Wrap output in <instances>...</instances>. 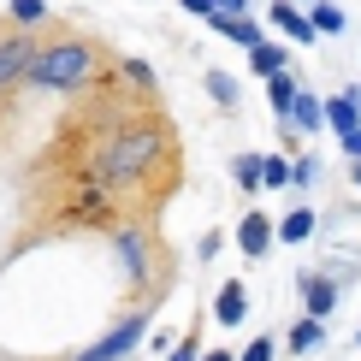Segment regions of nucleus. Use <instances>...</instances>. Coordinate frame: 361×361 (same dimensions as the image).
<instances>
[{"label": "nucleus", "instance_id": "nucleus-1", "mask_svg": "<svg viewBox=\"0 0 361 361\" xmlns=\"http://www.w3.org/2000/svg\"><path fill=\"white\" fill-rule=\"evenodd\" d=\"M89 78H95V48H89V42H54V48H36V54H30V71H24V83L59 89V95L83 89Z\"/></svg>", "mask_w": 361, "mask_h": 361}, {"label": "nucleus", "instance_id": "nucleus-2", "mask_svg": "<svg viewBox=\"0 0 361 361\" xmlns=\"http://www.w3.org/2000/svg\"><path fill=\"white\" fill-rule=\"evenodd\" d=\"M154 160H160V130L154 125H125L107 142V154H101V178L107 184H125V178H142Z\"/></svg>", "mask_w": 361, "mask_h": 361}, {"label": "nucleus", "instance_id": "nucleus-3", "mask_svg": "<svg viewBox=\"0 0 361 361\" xmlns=\"http://www.w3.org/2000/svg\"><path fill=\"white\" fill-rule=\"evenodd\" d=\"M267 18H273V30L284 42H296V48H308L314 36H320V30L308 24V6H296V0H273V12H267Z\"/></svg>", "mask_w": 361, "mask_h": 361}, {"label": "nucleus", "instance_id": "nucleus-4", "mask_svg": "<svg viewBox=\"0 0 361 361\" xmlns=\"http://www.w3.org/2000/svg\"><path fill=\"white\" fill-rule=\"evenodd\" d=\"M137 343H142V320H125V326H113V332L101 338V343H89L78 361H118V355L137 350Z\"/></svg>", "mask_w": 361, "mask_h": 361}, {"label": "nucleus", "instance_id": "nucleus-5", "mask_svg": "<svg viewBox=\"0 0 361 361\" xmlns=\"http://www.w3.org/2000/svg\"><path fill=\"white\" fill-rule=\"evenodd\" d=\"M30 54H36V42H30V36H6V42H0V95H6L12 83H24Z\"/></svg>", "mask_w": 361, "mask_h": 361}, {"label": "nucleus", "instance_id": "nucleus-6", "mask_svg": "<svg viewBox=\"0 0 361 361\" xmlns=\"http://www.w3.org/2000/svg\"><path fill=\"white\" fill-rule=\"evenodd\" d=\"M320 113H326V125L338 130H355L361 125V89H343V95H332V101H320Z\"/></svg>", "mask_w": 361, "mask_h": 361}, {"label": "nucleus", "instance_id": "nucleus-7", "mask_svg": "<svg viewBox=\"0 0 361 361\" xmlns=\"http://www.w3.org/2000/svg\"><path fill=\"white\" fill-rule=\"evenodd\" d=\"M237 249H243L249 261H261V255L273 249V219H267V214H249L243 225H237Z\"/></svg>", "mask_w": 361, "mask_h": 361}, {"label": "nucleus", "instance_id": "nucleus-8", "mask_svg": "<svg viewBox=\"0 0 361 361\" xmlns=\"http://www.w3.org/2000/svg\"><path fill=\"white\" fill-rule=\"evenodd\" d=\"M249 66H255V78H273V71H284V66H290V48H284V42H255V48H249Z\"/></svg>", "mask_w": 361, "mask_h": 361}, {"label": "nucleus", "instance_id": "nucleus-9", "mask_svg": "<svg viewBox=\"0 0 361 361\" xmlns=\"http://www.w3.org/2000/svg\"><path fill=\"white\" fill-rule=\"evenodd\" d=\"M207 24H214L225 42H237V48H255V42H261V24H255V18H225V12H207Z\"/></svg>", "mask_w": 361, "mask_h": 361}, {"label": "nucleus", "instance_id": "nucleus-10", "mask_svg": "<svg viewBox=\"0 0 361 361\" xmlns=\"http://www.w3.org/2000/svg\"><path fill=\"white\" fill-rule=\"evenodd\" d=\"M296 89H302V83H296L290 71H273V78H267V101H273V113H279V118H290V107H296Z\"/></svg>", "mask_w": 361, "mask_h": 361}, {"label": "nucleus", "instance_id": "nucleus-11", "mask_svg": "<svg viewBox=\"0 0 361 361\" xmlns=\"http://www.w3.org/2000/svg\"><path fill=\"white\" fill-rule=\"evenodd\" d=\"M290 130H320L326 125V113H320V101L308 95V89H296V107H290V118H284Z\"/></svg>", "mask_w": 361, "mask_h": 361}, {"label": "nucleus", "instance_id": "nucleus-12", "mask_svg": "<svg viewBox=\"0 0 361 361\" xmlns=\"http://www.w3.org/2000/svg\"><path fill=\"white\" fill-rule=\"evenodd\" d=\"M308 24L320 30V36H343V6H332V0H308Z\"/></svg>", "mask_w": 361, "mask_h": 361}, {"label": "nucleus", "instance_id": "nucleus-13", "mask_svg": "<svg viewBox=\"0 0 361 361\" xmlns=\"http://www.w3.org/2000/svg\"><path fill=\"white\" fill-rule=\"evenodd\" d=\"M273 237H284V243H308L314 237V207H296V214H284L273 225Z\"/></svg>", "mask_w": 361, "mask_h": 361}, {"label": "nucleus", "instance_id": "nucleus-14", "mask_svg": "<svg viewBox=\"0 0 361 361\" xmlns=\"http://www.w3.org/2000/svg\"><path fill=\"white\" fill-rule=\"evenodd\" d=\"M243 302H249V296H243V284L231 279V284L219 290V308H214V314H219V326H243V314H249Z\"/></svg>", "mask_w": 361, "mask_h": 361}, {"label": "nucleus", "instance_id": "nucleus-15", "mask_svg": "<svg viewBox=\"0 0 361 361\" xmlns=\"http://www.w3.org/2000/svg\"><path fill=\"white\" fill-rule=\"evenodd\" d=\"M332 302H338V284L332 279H308V314H314V320H326Z\"/></svg>", "mask_w": 361, "mask_h": 361}, {"label": "nucleus", "instance_id": "nucleus-16", "mask_svg": "<svg viewBox=\"0 0 361 361\" xmlns=\"http://www.w3.org/2000/svg\"><path fill=\"white\" fill-rule=\"evenodd\" d=\"M118 255H125V273H130V279H142V273H148V249H142V237H137V231L118 237Z\"/></svg>", "mask_w": 361, "mask_h": 361}, {"label": "nucleus", "instance_id": "nucleus-17", "mask_svg": "<svg viewBox=\"0 0 361 361\" xmlns=\"http://www.w3.org/2000/svg\"><path fill=\"white\" fill-rule=\"evenodd\" d=\"M261 184L267 190H284V184H290V160H284V154H261Z\"/></svg>", "mask_w": 361, "mask_h": 361}, {"label": "nucleus", "instance_id": "nucleus-18", "mask_svg": "<svg viewBox=\"0 0 361 361\" xmlns=\"http://www.w3.org/2000/svg\"><path fill=\"white\" fill-rule=\"evenodd\" d=\"M48 18V0H12V24H42Z\"/></svg>", "mask_w": 361, "mask_h": 361}, {"label": "nucleus", "instance_id": "nucleus-19", "mask_svg": "<svg viewBox=\"0 0 361 361\" xmlns=\"http://www.w3.org/2000/svg\"><path fill=\"white\" fill-rule=\"evenodd\" d=\"M207 95H214L219 107H231V101H237V83L225 78V71H207Z\"/></svg>", "mask_w": 361, "mask_h": 361}, {"label": "nucleus", "instance_id": "nucleus-20", "mask_svg": "<svg viewBox=\"0 0 361 361\" xmlns=\"http://www.w3.org/2000/svg\"><path fill=\"white\" fill-rule=\"evenodd\" d=\"M237 184H243V190H261V154H243V160H237Z\"/></svg>", "mask_w": 361, "mask_h": 361}, {"label": "nucleus", "instance_id": "nucleus-21", "mask_svg": "<svg viewBox=\"0 0 361 361\" xmlns=\"http://www.w3.org/2000/svg\"><path fill=\"white\" fill-rule=\"evenodd\" d=\"M314 343H320V320L308 314V320H302V326L290 332V350H314Z\"/></svg>", "mask_w": 361, "mask_h": 361}, {"label": "nucleus", "instance_id": "nucleus-22", "mask_svg": "<svg viewBox=\"0 0 361 361\" xmlns=\"http://www.w3.org/2000/svg\"><path fill=\"white\" fill-rule=\"evenodd\" d=\"M118 71H125V83H137V89H148V83H154V71H148L142 59H125V66H118Z\"/></svg>", "mask_w": 361, "mask_h": 361}, {"label": "nucleus", "instance_id": "nucleus-23", "mask_svg": "<svg viewBox=\"0 0 361 361\" xmlns=\"http://www.w3.org/2000/svg\"><path fill=\"white\" fill-rule=\"evenodd\" d=\"M237 361H273V338H255V343H249V350L237 355Z\"/></svg>", "mask_w": 361, "mask_h": 361}, {"label": "nucleus", "instance_id": "nucleus-24", "mask_svg": "<svg viewBox=\"0 0 361 361\" xmlns=\"http://www.w3.org/2000/svg\"><path fill=\"white\" fill-rule=\"evenodd\" d=\"M214 12H225V18H249V0H214Z\"/></svg>", "mask_w": 361, "mask_h": 361}, {"label": "nucleus", "instance_id": "nucleus-25", "mask_svg": "<svg viewBox=\"0 0 361 361\" xmlns=\"http://www.w3.org/2000/svg\"><path fill=\"white\" fill-rule=\"evenodd\" d=\"M338 142H343V154H350V160H361V125H355V130H343Z\"/></svg>", "mask_w": 361, "mask_h": 361}, {"label": "nucleus", "instance_id": "nucleus-26", "mask_svg": "<svg viewBox=\"0 0 361 361\" xmlns=\"http://www.w3.org/2000/svg\"><path fill=\"white\" fill-rule=\"evenodd\" d=\"M178 6H184L190 18H207V12H214V0H178Z\"/></svg>", "mask_w": 361, "mask_h": 361}, {"label": "nucleus", "instance_id": "nucleus-27", "mask_svg": "<svg viewBox=\"0 0 361 361\" xmlns=\"http://www.w3.org/2000/svg\"><path fill=\"white\" fill-rule=\"evenodd\" d=\"M166 361H195V343H178V355H166Z\"/></svg>", "mask_w": 361, "mask_h": 361}, {"label": "nucleus", "instance_id": "nucleus-28", "mask_svg": "<svg viewBox=\"0 0 361 361\" xmlns=\"http://www.w3.org/2000/svg\"><path fill=\"white\" fill-rule=\"evenodd\" d=\"M202 361H237V355L231 350H214V355H202Z\"/></svg>", "mask_w": 361, "mask_h": 361}, {"label": "nucleus", "instance_id": "nucleus-29", "mask_svg": "<svg viewBox=\"0 0 361 361\" xmlns=\"http://www.w3.org/2000/svg\"><path fill=\"white\" fill-rule=\"evenodd\" d=\"M350 178H355V184H361V160H355V166H350Z\"/></svg>", "mask_w": 361, "mask_h": 361}, {"label": "nucleus", "instance_id": "nucleus-30", "mask_svg": "<svg viewBox=\"0 0 361 361\" xmlns=\"http://www.w3.org/2000/svg\"><path fill=\"white\" fill-rule=\"evenodd\" d=\"M355 350H361V332H355Z\"/></svg>", "mask_w": 361, "mask_h": 361}, {"label": "nucleus", "instance_id": "nucleus-31", "mask_svg": "<svg viewBox=\"0 0 361 361\" xmlns=\"http://www.w3.org/2000/svg\"><path fill=\"white\" fill-rule=\"evenodd\" d=\"M296 6H308V0H296Z\"/></svg>", "mask_w": 361, "mask_h": 361}]
</instances>
